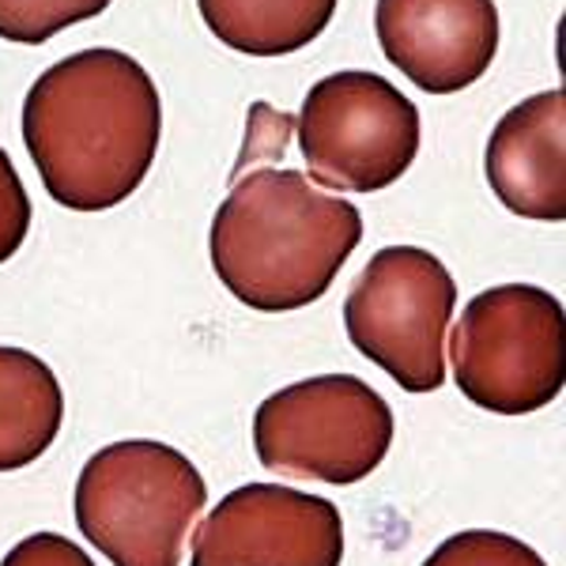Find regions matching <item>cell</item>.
I'll list each match as a JSON object with an SVG mask.
<instances>
[{
	"label": "cell",
	"mask_w": 566,
	"mask_h": 566,
	"mask_svg": "<svg viewBox=\"0 0 566 566\" xmlns=\"http://www.w3.org/2000/svg\"><path fill=\"white\" fill-rule=\"evenodd\" d=\"M163 140L155 80L122 50H80L23 98V144L45 193L72 212H106L148 178Z\"/></svg>",
	"instance_id": "cell-1"
},
{
	"label": "cell",
	"mask_w": 566,
	"mask_h": 566,
	"mask_svg": "<svg viewBox=\"0 0 566 566\" xmlns=\"http://www.w3.org/2000/svg\"><path fill=\"white\" fill-rule=\"evenodd\" d=\"M363 242V212L303 170L258 167L231 186L208 234L219 283L258 314H291L333 287Z\"/></svg>",
	"instance_id": "cell-2"
},
{
	"label": "cell",
	"mask_w": 566,
	"mask_h": 566,
	"mask_svg": "<svg viewBox=\"0 0 566 566\" xmlns=\"http://www.w3.org/2000/svg\"><path fill=\"white\" fill-rule=\"evenodd\" d=\"M208 483L175 446L133 438L80 469L76 525L114 566H181Z\"/></svg>",
	"instance_id": "cell-3"
},
{
	"label": "cell",
	"mask_w": 566,
	"mask_h": 566,
	"mask_svg": "<svg viewBox=\"0 0 566 566\" xmlns=\"http://www.w3.org/2000/svg\"><path fill=\"white\" fill-rule=\"evenodd\" d=\"M453 381L483 412L528 416L563 392V303L533 283L480 291L450 340Z\"/></svg>",
	"instance_id": "cell-4"
},
{
	"label": "cell",
	"mask_w": 566,
	"mask_h": 566,
	"mask_svg": "<svg viewBox=\"0 0 566 566\" xmlns=\"http://www.w3.org/2000/svg\"><path fill=\"white\" fill-rule=\"evenodd\" d=\"M392 446V412L352 374H322L272 392L253 416L258 461L287 480L333 488L367 480Z\"/></svg>",
	"instance_id": "cell-5"
},
{
	"label": "cell",
	"mask_w": 566,
	"mask_h": 566,
	"mask_svg": "<svg viewBox=\"0 0 566 566\" xmlns=\"http://www.w3.org/2000/svg\"><path fill=\"white\" fill-rule=\"evenodd\" d=\"M458 283L434 253L386 245L367 261L344 298V328L355 352L378 363L405 392L446 386V333Z\"/></svg>",
	"instance_id": "cell-6"
},
{
	"label": "cell",
	"mask_w": 566,
	"mask_h": 566,
	"mask_svg": "<svg viewBox=\"0 0 566 566\" xmlns=\"http://www.w3.org/2000/svg\"><path fill=\"white\" fill-rule=\"evenodd\" d=\"M298 148L310 181L333 193H381L419 155V109L378 72H333L306 91Z\"/></svg>",
	"instance_id": "cell-7"
},
{
	"label": "cell",
	"mask_w": 566,
	"mask_h": 566,
	"mask_svg": "<svg viewBox=\"0 0 566 566\" xmlns=\"http://www.w3.org/2000/svg\"><path fill=\"white\" fill-rule=\"evenodd\" d=\"M344 522L322 495L245 483L193 533L189 566H340Z\"/></svg>",
	"instance_id": "cell-8"
},
{
	"label": "cell",
	"mask_w": 566,
	"mask_h": 566,
	"mask_svg": "<svg viewBox=\"0 0 566 566\" xmlns=\"http://www.w3.org/2000/svg\"><path fill=\"white\" fill-rule=\"evenodd\" d=\"M374 31L392 69L427 95H458L499 53L495 0H378Z\"/></svg>",
	"instance_id": "cell-9"
},
{
	"label": "cell",
	"mask_w": 566,
	"mask_h": 566,
	"mask_svg": "<svg viewBox=\"0 0 566 566\" xmlns=\"http://www.w3.org/2000/svg\"><path fill=\"white\" fill-rule=\"evenodd\" d=\"M491 193L522 219H566V91H541L502 114L488 140Z\"/></svg>",
	"instance_id": "cell-10"
},
{
	"label": "cell",
	"mask_w": 566,
	"mask_h": 566,
	"mask_svg": "<svg viewBox=\"0 0 566 566\" xmlns=\"http://www.w3.org/2000/svg\"><path fill=\"white\" fill-rule=\"evenodd\" d=\"M65 423V392L39 355L0 344V472L42 458Z\"/></svg>",
	"instance_id": "cell-11"
},
{
	"label": "cell",
	"mask_w": 566,
	"mask_h": 566,
	"mask_svg": "<svg viewBox=\"0 0 566 566\" xmlns=\"http://www.w3.org/2000/svg\"><path fill=\"white\" fill-rule=\"evenodd\" d=\"M336 4L340 0H197L208 31L250 57L303 50L333 23Z\"/></svg>",
	"instance_id": "cell-12"
},
{
	"label": "cell",
	"mask_w": 566,
	"mask_h": 566,
	"mask_svg": "<svg viewBox=\"0 0 566 566\" xmlns=\"http://www.w3.org/2000/svg\"><path fill=\"white\" fill-rule=\"evenodd\" d=\"M109 0H0V39L42 45L72 23L95 20Z\"/></svg>",
	"instance_id": "cell-13"
},
{
	"label": "cell",
	"mask_w": 566,
	"mask_h": 566,
	"mask_svg": "<svg viewBox=\"0 0 566 566\" xmlns=\"http://www.w3.org/2000/svg\"><path fill=\"white\" fill-rule=\"evenodd\" d=\"M423 566H547L525 541L491 528H469L442 541Z\"/></svg>",
	"instance_id": "cell-14"
},
{
	"label": "cell",
	"mask_w": 566,
	"mask_h": 566,
	"mask_svg": "<svg viewBox=\"0 0 566 566\" xmlns=\"http://www.w3.org/2000/svg\"><path fill=\"white\" fill-rule=\"evenodd\" d=\"M31 197L23 189V178L15 170L12 155L0 148V264L20 253L31 231Z\"/></svg>",
	"instance_id": "cell-15"
},
{
	"label": "cell",
	"mask_w": 566,
	"mask_h": 566,
	"mask_svg": "<svg viewBox=\"0 0 566 566\" xmlns=\"http://www.w3.org/2000/svg\"><path fill=\"white\" fill-rule=\"evenodd\" d=\"M0 566H95V559L80 544L61 533H34L4 555Z\"/></svg>",
	"instance_id": "cell-16"
}]
</instances>
